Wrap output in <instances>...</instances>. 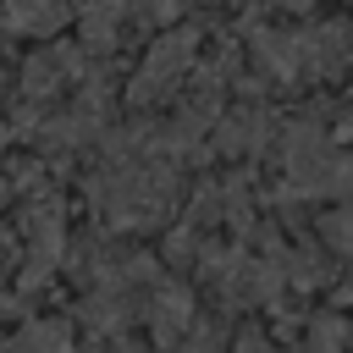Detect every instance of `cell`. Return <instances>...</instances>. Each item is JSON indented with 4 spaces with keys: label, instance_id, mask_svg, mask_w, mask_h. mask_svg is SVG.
<instances>
[{
    "label": "cell",
    "instance_id": "6da1fadb",
    "mask_svg": "<svg viewBox=\"0 0 353 353\" xmlns=\"http://www.w3.org/2000/svg\"><path fill=\"white\" fill-rule=\"evenodd\" d=\"M11 353H66V331L61 325H28Z\"/></svg>",
    "mask_w": 353,
    "mask_h": 353
},
{
    "label": "cell",
    "instance_id": "7a4b0ae2",
    "mask_svg": "<svg viewBox=\"0 0 353 353\" xmlns=\"http://www.w3.org/2000/svg\"><path fill=\"white\" fill-rule=\"evenodd\" d=\"M61 17V6H50V0H11V22L17 28H50Z\"/></svg>",
    "mask_w": 353,
    "mask_h": 353
},
{
    "label": "cell",
    "instance_id": "3957f363",
    "mask_svg": "<svg viewBox=\"0 0 353 353\" xmlns=\"http://www.w3.org/2000/svg\"><path fill=\"white\" fill-rule=\"evenodd\" d=\"M325 232H331V243H336L342 254H353V210H347V215H331Z\"/></svg>",
    "mask_w": 353,
    "mask_h": 353
},
{
    "label": "cell",
    "instance_id": "277c9868",
    "mask_svg": "<svg viewBox=\"0 0 353 353\" xmlns=\"http://www.w3.org/2000/svg\"><path fill=\"white\" fill-rule=\"evenodd\" d=\"M243 353H270V347H265V342H254V336H248V342H243Z\"/></svg>",
    "mask_w": 353,
    "mask_h": 353
}]
</instances>
